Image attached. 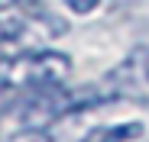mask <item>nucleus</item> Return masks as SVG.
Masks as SVG:
<instances>
[{
    "mask_svg": "<svg viewBox=\"0 0 149 142\" xmlns=\"http://www.w3.org/2000/svg\"><path fill=\"white\" fill-rule=\"evenodd\" d=\"M107 90V100H123V103H136L149 107V45L133 49L117 68L107 71V78L101 81Z\"/></svg>",
    "mask_w": 149,
    "mask_h": 142,
    "instance_id": "nucleus-2",
    "label": "nucleus"
},
{
    "mask_svg": "<svg viewBox=\"0 0 149 142\" xmlns=\"http://www.w3.org/2000/svg\"><path fill=\"white\" fill-rule=\"evenodd\" d=\"M0 55H3V52H0Z\"/></svg>",
    "mask_w": 149,
    "mask_h": 142,
    "instance_id": "nucleus-7",
    "label": "nucleus"
},
{
    "mask_svg": "<svg viewBox=\"0 0 149 142\" xmlns=\"http://www.w3.org/2000/svg\"><path fill=\"white\" fill-rule=\"evenodd\" d=\"M65 3H68L74 13H91L97 3H101V0H65Z\"/></svg>",
    "mask_w": 149,
    "mask_h": 142,
    "instance_id": "nucleus-5",
    "label": "nucleus"
},
{
    "mask_svg": "<svg viewBox=\"0 0 149 142\" xmlns=\"http://www.w3.org/2000/svg\"><path fill=\"white\" fill-rule=\"evenodd\" d=\"M13 3H19V0H0V10H7V7H13Z\"/></svg>",
    "mask_w": 149,
    "mask_h": 142,
    "instance_id": "nucleus-6",
    "label": "nucleus"
},
{
    "mask_svg": "<svg viewBox=\"0 0 149 142\" xmlns=\"http://www.w3.org/2000/svg\"><path fill=\"white\" fill-rule=\"evenodd\" d=\"M10 142H55L45 129H33V126H23L16 136H10Z\"/></svg>",
    "mask_w": 149,
    "mask_h": 142,
    "instance_id": "nucleus-4",
    "label": "nucleus"
},
{
    "mask_svg": "<svg viewBox=\"0 0 149 142\" xmlns=\"http://www.w3.org/2000/svg\"><path fill=\"white\" fill-rule=\"evenodd\" d=\"M143 132H146L143 123H107L88 129L81 142H136Z\"/></svg>",
    "mask_w": 149,
    "mask_h": 142,
    "instance_id": "nucleus-3",
    "label": "nucleus"
},
{
    "mask_svg": "<svg viewBox=\"0 0 149 142\" xmlns=\"http://www.w3.org/2000/svg\"><path fill=\"white\" fill-rule=\"evenodd\" d=\"M71 58L52 49H33L19 55H0V90H39L65 84Z\"/></svg>",
    "mask_w": 149,
    "mask_h": 142,
    "instance_id": "nucleus-1",
    "label": "nucleus"
}]
</instances>
